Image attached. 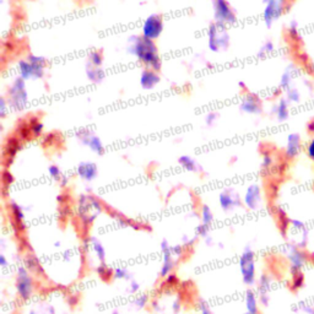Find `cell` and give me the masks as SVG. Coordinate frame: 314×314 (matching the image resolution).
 <instances>
[{"label": "cell", "mask_w": 314, "mask_h": 314, "mask_svg": "<svg viewBox=\"0 0 314 314\" xmlns=\"http://www.w3.org/2000/svg\"><path fill=\"white\" fill-rule=\"evenodd\" d=\"M128 41H129L128 52L134 55L139 62L156 71L161 69V59L155 41L144 36H132Z\"/></svg>", "instance_id": "cell-1"}, {"label": "cell", "mask_w": 314, "mask_h": 314, "mask_svg": "<svg viewBox=\"0 0 314 314\" xmlns=\"http://www.w3.org/2000/svg\"><path fill=\"white\" fill-rule=\"evenodd\" d=\"M102 212L100 200L90 194H83L77 200V216L85 227H90Z\"/></svg>", "instance_id": "cell-2"}, {"label": "cell", "mask_w": 314, "mask_h": 314, "mask_svg": "<svg viewBox=\"0 0 314 314\" xmlns=\"http://www.w3.org/2000/svg\"><path fill=\"white\" fill-rule=\"evenodd\" d=\"M47 60L36 54H28L26 59H21L17 64L19 76L24 80H37L45 75Z\"/></svg>", "instance_id": "cell-3"}, {"label": "cell", "mask_w": 314, "mask_h": 314, "mask_svg": "<svg viewBox=\"0 0 314 314\" xmlns=\"http://www.w3.org/2000/svg\"><path fill=\"white\" fill-rule=\"evenodd\" d=\"M240 271L242 281L246 286L252 287L257 281V266H255V253L251 247H246L240 257Z\"/></svg>", "instance_id": "cell-4"}, {"label": "cell", "mask_w": 314, "mask_h": 314, "mask_svg": "<svg viewBox=\"0 0 314 314\" xmlns=\"http://www.w3.org/2000/svg\"><path fill=\"white\" fill-rule=\"evenodd\" d=\"M9 107L16 109L22 110L26 107L28 102V94L26 90L25 80L22 77H16L11 86L9 87Z\"/></svg>", "instance_id": "cell-5"}, {"label": "cell", "mask_w": 314, "mask_h": 314, "mask_svg": "<svg viewBox=\"0 0 314 314\" xmlns=\"http://www.w3.org/2000/svg\"><path fill=\"white\" fill-rule=\"evenodd\" d=\"M208 46L211 52H220L228 48L229 36L225 26L216 24V22L209 26Z\"/></svg>", "instance_id": "cell-6"}, {"label": "cell", "mask_w": 314, "mask_h": 314, "mask_svg": "<svg viewBox=\"0 0 314 314\" xmlns=\"http://www.w3.org/2000/svg\"><path fill=\"white\" fill-rule=\"evenodd\" d=\"M16 292L22 301H28L33 295V280L30 275V270L26 266H20L16 274Z\"/></svg>", "instance_id": "cell-7"}, {"label": "cell", "mask_w": 314, "mask_h": 314, "mask_svg": "<svg viewBox=\"0 0 314 314\" xmlns=\"http://www.w3.org/2000/svg\"><path fill=\"white\" fill-rule=\"evenodd\" d=\"M211 3L216 24L222 26L234 24L237 16H236V13L231 8V5L228 4V2H226V0H211Z\"/></svg>", "instance_id": "cell-8"}, {"label": "cell", "mask_w": 314, "mask_h": 314, "mask_svg": "<svg viewBox=\"0 0 314 314\" xmlns=\"http://www.w3.org/2000/svg\"><path fill=\"white\" fill-rule=\"evenodd\" d=\"M286 257L290 261V270L291 274H296V272H301L302 269L306 266L308 257L306 252L303 249L298 248L295 244H290L287 247L286 251Z\"/></svg>", "instance_id": "cell-9"}, {"label": "cell", "mask_w": 314, "mask_h": 314, "mask_svg": "<svg viewBox=\"0 0 314 314\" xmlns=\"http://www.w3.org/2000/svg\"><path fill=\"white\" fill-rule=\"evenodd\" d=\"M286 2L287 0H263V3L265 4L263 17L267 27H271L276 20L283 15Z\"/></svg>", "instance_id": "cell-10"}, {"label": "cell", "mask_w": 314, "mask_h": 314, "mask_svg": "<svg viewBox=\"0 0 314 314\" xmlns=\"http://www.w3.org/2000/svg\"><path fill=\"white\" fill-rule=\"evenodd\" d=\"M162 31H164V19L157 14H152V15L146 17L141 27L142 36L152 41L159 38Z\"/></svg>", "instance_id": "cell-11"}, {"label": "cell", "mask_w": 314, "mask_h": 314, "mask_svg": "<svg viewBox=\"0 0 314 314\" xmlns=\"http://www.w3.org/2000/svg\"><path fill=\"white\" fill-rule=\"evenodd\" d=\"M77 139L81 141V144L89 146V149L95 152L96 155H103L104 153V146L101 141V139L97 135H95L91 130L89 129H81L80 132L76 134Z\"/></svg>", "instance_id": "cell-12"}, {"label": "cell", "mask_w": 314, "mask_h": 314, "mask_svg": "<svg viewBox=\"0 0 314 314\" xmlns=\"http://www.w3.org/2000/svg\"><path fill=\"white\" fill-rule=\"evenodd\" d=\"M261 200H263V197H261L260 185L257 184V183H253V184L247 188L246 193H244V205H246L249 210H257V209L260 208Z\"/></svg>", "instance_id": "cell-13"}, {"label": "cell", "mask_w": 314, "mask_h": 314, "mask_svg": "<svg viewBox=\"0 0 314 314\" xmlns=\"http://www.w3.org/2000/svg\"><path fill=\"white\" fill-rule=\"evenodd\" d=\"M170 243L167 240H164L161 242V251H162V265L161 270H160V276L161 278H166L167 275H170L172 272L174 267V260H173V254L172 249H171Z\"/></svg>", "instance_id": "cell-14"}, {"label": "cell", "mask_w": 314, "mask_h": 314, "mask_svg": "<svg viewBox=\"0 0 314 314\" xmlns=\"http://www.w3.org/2000/svg\"><path fill=\"white\" fill-rule=\"evenodd\" d=\"M219 203L220 208L225 212L232 211L234 208H237V206H241L240 197H238L237 193H234V190L232 188L225 189V190L221 191L219 195Z\"/></svg>", "instance_id": "cell-15"}, {"label": "cell", "mask_w": 314, "mask_h": 314, "mask_svg": "<svg viewBox=\"0 0 314 314\" xmlns=\"http://www.w3.org/2000/svg\"><path fill=\"white\" fill-rule=\"evenodd\" d=\"M302 150V139L297 133H291L287 136L286 146H285V157L286 160H295Z\"/></svg>", "instance_id": "cell-16"}, {"label": "cell", "mask_w": 314, "mask_h": 314, "mask_svg": "<svg viewBox=\"0 0 314 314\" xmlns=\"http://www.w3.org/2000/svg\"><path fill=\"white\" fill-rule=\"evenodd\" d=\"M241 109L243 112L248 113V114H260L261 110V101L255 94H247L242 98V102H241Z\"/></svg>", "instance_id": "cell-17"}, {"label": "cell", "mask_w": 314, "mask_h": 314, "mask_svg": "<svg viewBox=\"0 0 314 314\" xmlns=\"http://www.w3.org/2000/svg\"><path fill=\"white\" fill-rule=\"evenodd\" d=\"M76 173L81 179L86 182H92L98 174V167L95 162L84 161L80 162L76 167Z\"/></svg>", "instance_id": "cell-18"}, {"label": "cell", "mask_w": 314, "mask_h": 314, "mask_svg": "<svg viewBox=\"0 0 314 314\" xmlns=\"http://www.w3.org/2000/svg\"><path fill=\"white\" fill-rule=\"evenodd\" d=\"M270 289H271V279L267 274H263L258 280V296H259V302L263 306L269 304Z\"/></svg>", "instance_id": "cell-19"}, {"label": "cell", "mask_w": 314, "mask_h": 314, "mask_svg": "<svg viewBox=\"0 0 314 314\" xmlns=\"http://www.w3.org/2000/svg\"><path fill=\"white\" fill-rule=\"evenodd\" d=\"M10 211L11 215H13V225L19 232H22L26 229V225H25V214L22 208L17 203L15 202H11L10 203Z\"/></svg>", "instance_id": "cell-20"}, {"label": "cell", "mask_w": 314, "mask_h": 314, "mask_svg": "<svg viewBox=\"0 0 314 314\" xmlns=\"http://www.w3.org/2000/svg\"><path fill=\"white\" fill-rule=\"evenodd\" d=\"M160 83V76L156 70L146 68L140 75V85L144 90H152Z\"/></svg>", "instance_id": "cell-21"}, {"label": "cell", "mask_w": 314, "mask_h": 314, "mask_svg": "<svg viewBox=\"0 0 314 314\" xmlns=\"http://www.w3.org/2000/svg\"><path fill=\"white\" fill-rule=\"evenodd\" d=\"M21 149V142H20V138H13L8 139L7 144L4 147V160L7 161V164L13 161L15 159L16 153L19 152V150Z\"/></svg>", "instance_id": "cell-22"}, {"label": "cell", "mask_w": 314, "mask_h": 314, "mask_svg": "<svg viewBox=\"0 0 314 314\" xmlns=\"http://www.w3.org/2000/svg\"><path fill=\"white\" fill-rule=\"evenodd\" d=\"M244 303H246L247 312L251 314H260L259 312V298H258L255 291L249 289L246 292V299H244Z\"/></svg>", "instance_id": "cell-23"}, {"label": "cell", "mask_w": 314, "mask_h": 314, "mask_svg": "<svg viewBox=\"0 0 314 314\" xmlns=\"http://www.w3.org/2000/svg\"><path fill=\"white\" fill-rule=\"evenodd\" d=\"M274 113L279 122H285L290 115V102L286 98H281L279 103L274 107Z\"/></svg>", "instance_id": "cell-24"}, {"label": "cell", "mask_w": 314, "mask_h": 314, "mask_svg": "<svg viewBox=\"0 0 314 314\" xmlns=\"http://www.w3.org/2000/svg\"><path fill=\"white\" fill-rule=\"evenodd\" d=\"M90 246H91L92 251H94L95 255L100 263H104L106 261V249H104L103 244L101 243L100 240L96 237H90Z\"/></svg>", "instance_id": "cell-25"}, {"label": "cell", "mask_w": 314, "mask_h": 314, "mask_svg": "<svg viewBox=\"0 0 314 314\" xmlns=\"http://www.w3.org/2000/svg\"><path fill=\"white\" fill-rule=\"evenodd\" d=\"M178 165L181 166L182 168H184L185 171H188V172H198V171L200 170V166L195 160H194L193 157L187 155L179 157Z\"/></svg>", "instance_id": "cell-26"}, {"label": "cell", "mask_w": 314, "mask_h": 314, "mask_svg": "<svg viewBox=\"0 0 314 314\" xmlns=\"http://www.w3.org/2000/svg\"><path fill=\"white\" fill-rule=\"evenodd\" d=\"M293 77H295V68H293V65H291L284 71L283 76L280 78V89L284 90V91L290 90Z\"/></svg>", "instance_id": "cell-27"}, {"label": "cell", "mask_w": 314, "mask_h": 314, "mask_svg": "<svg viewBox=\"0 0 314 314\" xmlns=\"http://www.w3.org/2000/svg\"><path fill=\"white\" fill-rule=\"evenodd\" d=\"M86 76L92 83H101L104 78V71L101 68H96L89 64L86 66Z\"/></svg>", "instance_id": "cell-28"}, {"label": "cell", "mask_w": 314, "mask_h": 314, "mask_svg": "<svg viewBox=\"0 0 314 314\" xmlns=\"http://www.w3.org/2000/svg\"><path fill=\"white\" fill-rule=\"evenodd\" d=\"M28 127H30V130L32 133V136L34 138H38V136L42 135L43 133V124L41 123V121L37 117H32L27 121Z\"/></svg>", "instance_id": "cell-29"}, {"label": "cell", "mask_w": 314, "mask_h": 314, "mask_svg": "<svg viewBox=\"0 0 314 314\" xmlns=\"http://www.w3.org/2000/svg\"><path fill=\"white\" fill-rule=\"evenodd\" d=\"M96 272H97V275L100 276L102 280L108 281L113 278V272H114V270L109 269V267L106 265V263H101L100 265L97 266V269H96Z\"/></svg>", "instance_id": "cell-30"}, {"label": "cell", "mask_w": 314, "mask_h": 314, "mask_svg": "<svg viewBox=\"0 0 314 314\" xmlns=\"http://www.w3.org/2000/svg\"><path fill=\"white\" fill-rule=\"evenodd\" d=\"M17 135H19L20 140H28V139H31L32 133L30 130V127H28L27 121L19 124V127H17Z\"/></svg>", "instance_id": "cell-31"}, {"label": "cell", "mask_w": 314, "mask_h": 314, "mask_svg": "<svg viewBox=\"0 0 314 314\" xmlns=\"http://www.w3.org/2000/svg\"><path fill=\"white\" fill-rule=\"evenodd\" d=\"M87 59H89L90 65L96 66V68H101V65H102L103 63L102 53L98 51H92L91 53L89 54V57H87Z\"/></svg>", "instance_id": "cell-32"}, {"label": "cell", "mask_w": 314, "mask_h": 314, "mask_svg": "<svg viewBox=\"0 0 314 314\" xmlns=\"http://www.w3.org/2000/svg\"><path fill=\"white\" fill-rule=\"evenodd\" d=\"M212 221H214V214H212L210 206L203 205L202 206V223H204V225L210 227Z\"/></svg>", "instance_id": "cell-33"}, {"label": "cell", "mask_w": 314, "mask_h": 314, "mask_svg": "<svg viewBox=\"0 0 314 314\" xmlns=\"http://www.w3.org/2000/svg\"><path fill=\"white\" fill-rule=\"evenodd\" d=\"M272 167H274V157H272L271 152L265 151V152L263 153V160H261V170L267 172V171L271 170Z\"/></svg>", "instance_id": "cell-34"}, {"label": "cell", "mask_w": 314, "mask_h": 314, "mask_svg": "<svg viewBox=\"0 0 314 314\" xmlns=\"http://www.w3.org/2000/svg\"><path fill=\"white\" fill-rule=\"evenodd\" d=\"M25 264H26V267H27V269L30 270V271L38 272L40 270H41L38 259H37V258L34 257L33 254H28L27 257H26Z\"/></svg>", "instance_id": "cell-35"}, {"label": "cell", "mask_w": 314, "mask_h": 314, "mask_svg": "<svg viewBox=\"0 0 314 314\" xmlns=\"http://www.w3.org/2000/svg\"><path fill=\"white\" fill-rule=\"evenodd\" d=\"M113 278L117 279V280H133L132 274L129 272V270L123 266L115 267L114 272H113Z\"/></svg>", "instance_id": "cell-36"}, {"label": "cell", "mask_w": 314, "mask_h": 314, "mask_svg": "<svg viewBox=\"0 0 314 314\" xmlns=\"http://www.w3.org/2000/svg\"><path fill=\"white\" fill-rule=\"evenodd\" d=\"M304 285V276L301 272H296L292 274V281H291V289L292 290H298L301 287H303Z\"/></svg>", "instance_id": "cell-37"}, {"label": "cell", "mask_w": 314, "mask_h": 314, "mask_svg": "<svg viewBox=\"0 0 314 314\" xmlns=\"http://www.w3.org/2000/svg\"><path fill=\"white\" fill-rule=\"evenodd\" d=\"M286 100L289 101L290 103H298L299 100H301V94H299L297 89L291 87L290 90L286 91Z\"/></svg>", "instance_id": "cell-38"}, {"label": "cell", "mask_w": 314, "mask_h": 314, "mask_svg": "<svg viewBox=\"0 0 314 314\" xmlns=\"http://www.w3.org/2000/svg\"><path fill=\"white\" fill-rule=\"evenodd\" d=\"M48 174H49V177H51L52 179H54V181H58V182H60V179L63 178L62 171H60V168L58 167V166H55V165L49 166V167H48Z\"/></svg>", "instance_id": "cell-39"}, {"label": "cell", "mask_w": 314, "mask_h": 314, "mask_svg": "<svg viewBox=\"0 0 314 314\" xmlns=\"http://www.w3.org/2000/svg\"><path fill=\"white\" fill-rule=\"evenodd\" d=\"M147 303H149V297H147V295H145V293L139 295L138 297L134 299V306L138 308V309H142V308H145L147 306Z\"/></svg>", "instance_id": "cell-40"}, {"label": "cell", "mask_w": 314, "mask_h": 314, "mask_svg": "<svg viewBox=\"0 0 314 314\" xmlns=\"http://www.w3.org/2000/svg\"><path fill=\"white\" fill-rule=\"evenodd\" d=\"M274 51V43L271 41H266L263 46H261L260 51L258 52V57H265L266 54L271 53Z\"/></svg>", "instance_id": "cell-41"}, {"label": "cell", "mask_w": 314, "mask_h": 314, "mask_svg": "<svg viewBox=\"0 0 314 314\" xmlns=\"http://www.w3.org/2000/svg\"><path fill=\"white\" fill-rule=\"evenodd\" d=\"M165 286H168V287H174L177 286V285H179V279L178 276H177L176 274H172L171 272L170 275H167L165 278V283H164Z\"/></svg>", "instance_id": "cell-42"}, {"label": "cell", "mask_w": 314, "mask_h": 314, "mask_svg": "<svg viewBox=\"0 0 314 314\" xmlns=\"http://www.w3.org/2000/svg\"><path fill=\"white\" fill-rule=\"evenodd\" d=\"M304 151H306V155L308 159L314 162V138L310 139V140L307 142L306 146H304Z\"/></svg>", "instance_id": "cell-43"}, {"label": "cell", "mask_w": 314, "mask_h": 314, "mask_svg": "<svg viewBox=\"0 0 314 314\" xmlns=\"http://www.w3.org/2000/svg\"><path fill=\"white\" fill-rule=\"evenodd\" d=\"M2 181H3V184H4V187H5V188L9 187V185H10V184H13V183H14V176H13V173H11L10 171L5 170L4 172H3Z\"/></svg>", "instance_id": "cell-44"}, {"label": "cell", "mask_w": 314, "mask_h": 314, "mask_svg": "<svg viewBox=\"0 0 314 314\" xmlns=\"http://www.w3.org/2000/svg\"><path fill=\"white\" fill-rule=\"evenodd\" d=\"M289 34L291 36V38H293L295 41H297L299 37V31H298V25L296 21H292L289 26Z\"/></svg>", "instance_id": "cell-45"}, {"label": "cell", "mask_w": 314, "mask_h": 314, "mask_svg": "<svg viewBox=\"0 0 314 314\" xmlns=\"http://www.w3.org/2000/svg\"><path fill=\"white\" fill-rule=\"evenodd\" d=\"M209 229H210L209 226H206V225H204V223H202V225H199L195 228V234L198 236V237L206 238L209 236Z\"/></svg>", "instance_id": "cell-46"}, {"label": "cell", "mask_w": 314, "mask_h": 314, "mask_svg": "<svg viewBox=\"0 0 314 314\" xmlns=\"http://www.w3.org/2000/svg\"><path fill=\"white\" fill-rule=\"evenodd\" d=\"M198 307H199V310L202 314H214L212 313L211 308L209 307L208 302L205 299H199V303H198Z\"/></svg>", "instance_id": "cell-47"}, {"label": "cell", "mask_w": 314, "mask_h": 314, "mask_svg": "<svg viewBox=\"0 0 314 314\" xmlns=\"http://www.w3.org/2000/svg\"><path fill=\"white\" fill-rule=\"evenodd\" d=\"M172 249V254L174 258H182L183 254H184V247L181 246V244H177V246L171 247Z\"/></svg>", "instance_id": "cell-48"}, {"label": "cell", "mask_w": 314, "mask_h": 314, "mask_svg": "<svg viewBox=\"0 0 314 314\" xmlns=\"http://www.w3.org/2000/svg\"><path fill=\"white\" fill-rule=\"evenodd\" d=\"M8 104L4 97L0 98V117L5 118L8 114Z\"/></svg>", "instance_id": "cell-49"}, {"label": "cell", "mask_w": 314, "mask_h": 314, "mask_svg": "<svg viewBox=\"0 0 314 314\" xmlns=\"http://www.w3.org/2000/svg\"><path fill=\"white\" fill-rule=\"evenodd\" d=\"M216 119H217V114H216V113H215V112L208 113V114H206V117H205V123H206V126H209V127L214 126V123H215V122H216Z\"/></svg>", "instance_id": "cell-50"}, {"label": "cell", "mask_w": 314, "mask_h": 314, "mask_svg": "<svg viewBox=\"0 0 314 314\" xmlns=\"http://www.w3.org/2000/svg\"><path fill=\"white\" fill-rule=\"evenodd\" d=\"M299 309H301L302 312H304L306 314H314V306L313 304L302 303L301 306H299Z\"/></svg>", "instance_id": "cell-51"}, {"label": "cell", "mask_w": 314, "mask_h": 314, "mask_svg": "<svg viewBox=\"0 0 314 314\" xmlns=\"http://www.w3.org/2000/svg\"><path fill=\"white\" fill-rule=\"evenodd\" d=\"M140 289V284L135 280H130V285H129V292L130 293H136Z\"/></svg>", "instance_id": "cell-52"}, {"label": "cell", "mask_w": 314, "mask_h": 314, "mask_svg": "<svg viewBox=\"0 0 314 314\" xmlns=\"http://www.w3.org/2000/svg\"><path fill=\"white\" fill-rule=\"evenodd\" d=\"M179 309H181V299H178V301H174L173 302V306H172V310L173 313H178Z\"/></svg>", "instance_id": "cell-53"}, {"label": "cell", "mask_w": 314, "mask_h": 314, "mask_svg": "<svg viewBox=\"0 0 314 314\" xmlns=\"http://www.w3.org/2000/svg\"><path fill=\"white\" fill-rule=\"evenodd\" d=\"M9 265L7 257L4 254H0V266L2 267H7Z\"/></svg>", "instance_id": "cell-54"}, {"label": "cell", "mask_w": 314, "mask_h": 314, "mask_svg": "<svg viewBox=\"0 0 314 314\" xmlns=\"http://www.w3.org/2000/svg\"><path fill=\"white\" fill-rule=\"evenodd\" d=\"M307 130H308V133L314 134V119H312V121L308 122V124H307Z\"/></svg>", "instance_id": "cell-55"}, {"label": "cell", "mask_w": 314, "mask_h": 314, "mask_svg": "<svg viewBox=\"0 0 314 314\" xmlns=\"http://www.w3.org/2000/svg\"><path fill=\"white\" fill-rule=\"evenodd\" d=\"M68 302L70 306H75V304L77 303V297H75V296H69Z\"/></svg>", "instance_id": "cell-56"}, {"label": "cell", "mask_w": 314, "mask_h": 314, "mask_svg": "<svg viewBox=\"0 0 314 314\" xmlns=\"http://www.w3.org/2000/svg\"><path fill=\"white\" fill-rule=\"evenodd\" d=\"M65 200H66V198H65V195H63V194H60V195L57 197V202L59 203L60 205L65 204Z\"/></svg>", "instance_id": "cell-57"}, {"label": "cell", "mask_w": 314, "mask_h": 314, "mask_svg": "<svg viewBox=\"0 0 314 314\" xmlns=\"http://www.w3.org/2000/svg\"><path fill=\"white\" fill-rule=\"evenodd\" d=\"M68 182H69V179L66 178L65 176H63V178L60 179V185H62V187H66V184H68Z\"/></svg>", "instance_id": "cell-58"}, {"label": "cell", "mask_w": 314, "mask_h": 314, "mask_svg": "<svg viewBox=\"0 0 314 314\" xmlns=\"http://www.w3.org/2000/svg\"><path fill=\"white\" fill-rule=\"evenodd\" d=\"M238 85H240V87H242V90L247 89V85L243 83V81H240V83H238Z\"/></svg>", "instance_id": "cell-59"}, {"label": "cell", "mask_w": 314, "mask_h": 314, "mask_svg": "<svg viewBox=\"0 0 314 314\" xmlns=\"http://www.w3.org/2000/svg\"><path fill=\"white\" fill-rule=\"evenodd\" d=\"M206 243H208V246H210V244L212 243V240H211L210 236H208V237H206Z\"/></svg>", "instance_id": "cell-60"}, {"label": "cell", "mask_w": 314, "mask_h": 314, "mask_svg": "<svg viewBox=\"0 0 314 314\" xmlns=\"http://www.w3.org/2000/svg\"><path fill=\"white\" fill-rule=\"evenodd\" d=\"M112 314H121V313H119V310H118V309H114V310H113V312H112Z\"/></svg>", "instance_id": "cell-61"}, {"label": "cell", "mask_w": 314, "mask_h": 314, "mask_svg": "<svg viewBox=\"0 0 314 314\" xmlns=\"http://www.w3.org/2000/svg\"><path fill=\"white\" fill-rule=\"evenodd\" d=\"M243 314H251V313H248V312H246V313H243Z\"/></svg>", "instance_id": "cell-62"}]
</instances>
